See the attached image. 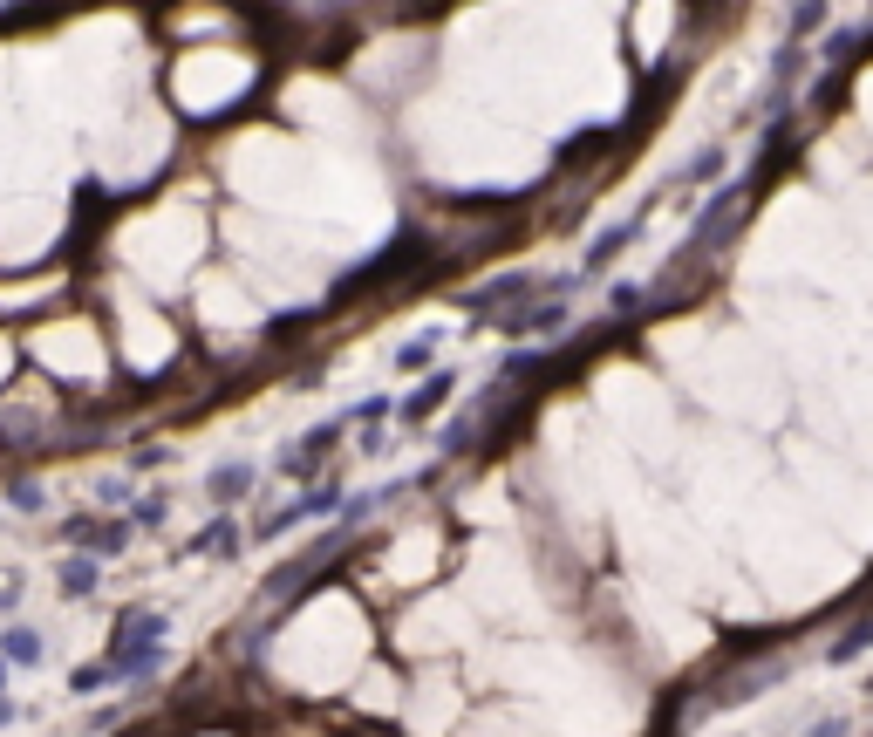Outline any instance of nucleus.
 Segmentation results:
<instances>
[{"label":"nucleus","instance_id":"4","mask_svg":"<svg viewBox=\"0 0 873 737\" xmlns=\"http://www.w3.org/2000/svg\"><path fill=\"white\" fill-rule=\"evenodd\" d=\"M335 444H342V424L307 430L301 444H287V451H280V471H287V478H314V471H321L328 458H335Z\"/></svg>","mask_w":873,"mask_h":737},{"label":"nucleus","instance_id":"15","mask_svg":"<svg viewBox=\"0 0 873 737\" xmlns=\"http://www.w3.org/2000/svg\"><path fill=\"white\" fill-rule=\"evenodd\" d=\"M110 683H116L110 656H103V662H76V676H69V690H76V697H82V690H110Z\"/></svg>","mask_w":873,"mask_h":737},{"label":"nucleus","instance_id":"24","mask_svg":"<svg viewBox=\"0 0 873 737\" xmlns=\"http://www.w3.org/2000/svg\"><path fill=\"white\" fill-rule=\"evenodd\" d=\"M819 21H826V7H798V14H792V28H798V35H812Z\"/></svg>","mask_w":873,"mask_h":737},{"label":"nucleus","instance_id":"14","mask_svg":"<svg viewBox=\"0 0 873 737\" xmlns=\"http://www.w3.org/2000/svg\"><path fill=\"white\" fill-rule=\"evenodd\" d=\"M7 505H14V512H28V519H35V512H48L41 478H14V485H7Z\"/></svg>","mask_w":873,"mask_h":737},{"label":"nucleus","instance_id":"9","mask_svg":"<svg viewBox=\"0 0 873 737\" xmlns=\"http://www.w3.org/2000/svg\"><path fill=\"white\" fill-rule=\"evenodd\" d=\"M55 587H62L69 601H89V594L103 587V560H89V553H69V560L55 567Z\"/></svg>","mask_w":873,"mask_h":737},{"label":"nucleus","instance_id":"16","mask_svg":"<svg viewBox=\"0 0 873 737\" xmlns=\"http://www.w3.org/2000/svg\"><path fill=\"white\" fill-rule=\"evenodd\" d=\"M430 362H437V335H417V342L396 349V369H403V376H410V369H430Z\"/></svg>","mask_w":873,"mask_h":737},{"label":"nucleus","instance_id":"26","mask_svg":"<svg viewBox=\"0 0 873 737\" xmlns=\"http://www.w3.org/2000/svg\"><path fill=\"white\" fill-rule=\"evenodd\" d=\"M812 737H846V724H819V731H812Z\"/></svg>","mask_w":873,"mask_h":737},{"label":"nucleus","instance_id":"21","mask_svg":"<svg viewBox=\"0 0 873 737\" xmlns=\"http://www.w3.org/2000/svg\"><path fill=\"white\" fill-rule=\"evenodd\" d=\"M164 458H171L164 444H144V451H130V465H137V471H157V465H164Z\"/></svg>","mask_w":873,"mask_h":737},{"label":"nucleus","instance_id":"20","mask_svg":"<svg viewBox=\"0 0 873 737\" xmlns=\"http://www.w3.org/2000/svg\"><path fill=\"white\" fill-rule=\"evenodd\" d=\"M839 89H846V76H839V69H833V76L819 82V103H812V110H819V117H826V110H839Z\"/></svg>","mask_w":873,"mask_h":737},{"label":"nucleus","instance_id":"19","mask_svg":"<svg viewBox=\"0 0 873 737\" xmlns=\"http://www.w3.org/2000/svg\"><path fill=\"white\" fill-rule=\"evenodd\" d=\"M608 308L614 314H635V308H642V287H628V280H621V287H608Z\"/></svg>","mask_w":873,"mask_h":737},{"label":"nucleus","instance_id":"5","mask_svg":"<svg viewBox=\"0 0 873 737\" xmlns=\"http://www.w3.org/2000/svg\"><path fill=\"white\" fill-rule=\"evenodd\" d=\"M239 546H246V526H239L232 512H219L212 526H198V533L185 540V553H198V560H232Z\"/></svg>","mask_w":873,"mask_h":737},{"label":"nucleus","instance_id":"7","mask_svg":"<svg viewBox=\"0 0 873 737\" xmlns=\"http://www.w3.org/2000/svg\"><path fill=\"white\" fill-rule=\"evenodd\" d=\"M635 239H642V219H614L608 233H601L594 246H587V260H580V273H608L614 260H621V253L635 246Z\"/></svg>","mask_w":873,"mask_h":737},{"label":"nucleus","instance_id":"18","mask_svg":"<svg viewBox=\"0 0 873 737\" xmlns=\"http://www.w3.org/2000/svg\"><path fill=\"white\" fill-rule=\"evenodd\" d=\"M301 519H321V512H335V505H342V492H335V485H314V492H301Z\"/></svg>","mask_w":873,"mask_h":737},{"label":"nucleus","instance_id":"28","mask_svg":"<svg viewBox=\"0 0 873 737\" xmlns=\"http://www.w3.org/2000/svg\"><path fill=\"white\" fill-rule=\"evenodd\" d=\"M0 683H7V662H0Z\"/></svg>","mask_w":873,"mask_h":737},{"label":"nucleus","instance_id":"2","mask_svg":"<svg viewBox=\"0 0 873 737\" xmlns=\"http://www.w3.org/2000/svg\"><path fill=\"white\" fill-rule=\"evenodd\" d=\"M130 519H103V512H69L62 519V540H69V553H89V560H116L123 546H130Z\"/></svg>","mask_w":873,"mask_h":737},{"label":"nucleus","instance_id":"17","mask_svg":"<svg viewBox=\"0 0 873 737\" xmlns=\"http://www.w3.org/2000/svg\"><path fill=\"white\" fill-rule=\"evenodd\" d=\"M164 512H171V499H164V492H151V499L130 505V526H144V533H151V526H164Z\"/></svg>","mask_w":873,"mask_h":737},{"label":"nucleus","instance_id":"3","mask_svg":"<svg viewBox=\"0 0 873 737\" xmlns=\"http://www.w3.org/2000/svg\"><path fill=\"white\" fill-rule=\"evenodd\" d=\"M498 328H505L512 342H546V335H560V328H567V301H560V294H546V301H532V308L505 314Z\"/></svg>","mask_w":873,"mask_h":737},{"label":"nucleus","instance_id":"12","mask_svg":"<svg viewBox=\"0 0 873 737\" xmlns=\"http://www.w3.org/2000/svg\"><path fill=\"white\" fill-rule=\"evenodd\" d=\"M805 69H812V62H805V48H798V41H785V48L771 55V89H792Z\"/></svg>","mask_w":873,"mask_h":737},{"label":"nucleus","instance_id":"25","mask_svg":"<svg viewBox=\"0 0 873 737\" xmlns=\"http://www.w3.org/2000/svg\"><path fill=\"white\" fill-rule=\"evenodd\" d=\"M355 417H362V424H382V417H389V396H369V403H362Z\"/></svg>","mask_w":873,"mask_h":737},{"label":"nucleus","instance_id":"27","mask_svg":"<svg viewBox=\"0 0 873 737\" xmlns=\"http://www.w3.org/2000/svg\"><path fill=\"white\" fill-rule=\"evenodd\" d=\"M0 724H14V703H7V697H0Z\"/></svg>","mask_w":873,"mask_h":737},{"label":"nucleus","instance_id":"11","mask_svg":"<svg viewBox=\"0 0 873 737\" xmlns=\"http://www.w3.org/2000/svg\"><path fill=\"white\" fill-rule=\"evenodd\" d=\"M723 171H730V151H723V144H710V151H696V157H689L683 185H723Z\"/></svg>","mask_w":873,"mask_h":737},{"label":"nucleus","instance_id":"23","mask_svg":"<svg viewBox=\"0 0 873 737\" xmlns=\"http://www.w3.org/2000/svg\"><path fill=\"white\" fill-rule=\"evenodd\" d=\"M96 499H103V505H130V485H123V478H103V492H96Z\"/></svg>","mask_w":873,"mask_h":737},{"label":"nucleus","instance_id":"13","mask_svg":"<svg viewBox=\"0 0 873 737\" xmlns=\"http://www.w3.org/2000/svg\"><path fill=\"white\" fill-rule=\"evenodd\" d=\"M867 649H873V621H860V628H846L833 649H826V662H860Z\"/></svg>","mask_w":873,"mask_h":737},{"label":"nucleus","instance_id":"6","mask_svg":"<svg viewBox=\"0 0 873 737\" xmlns=\"http://www.w3.org/2000/svg\"><path fill=\"white\" fill-rule=\"evenodd\" d=\"M253 485H260V471L246 465V458H226V465H212V478H205V492H212V505H219V512H232V505L246 499Z\"/></svg>","mask_w":873,"mask_h":737},{"label":"nucleus","instance_id":"10","mask_svg":"<svg viewBox=\"0 0 873 737\" xmlns=\"http://www.w3.org/2000/svg\"><path fill=\"white\" fill-rule=\"evenodd\" d=\"M41 656H48L41 628H0V662L7 669H41Z\"/></svg>","mask_w":873,"mask_h":737},{"label":"nucleus","instance_id":"29","mask_svg":"<svg viewBox=\"0 0 873 737\" xmlns=\"http://www.w3.org/2000/svg\"><path fill=\"white\" fill-rule=\"evenodd\" d=\"M867 737H873V731H867Z\"/></svg>","mask_w":873,"mask_h":737},{"label":"nucleus","instance_id":"8","mask_svg":"<svg viewBox=\"0 0 873 737\" xmlns=\"http://www.w3.org/2000/svg\"><path fill=\"white\" fill-rule=\"evenodd\" d=\"M451 396H457V376H451V369H437V376H430L417 396H403L396 410H403V424H430V417H437V410H444Z\"/></svg>","mask_w":873,"mask_h":737},{"label":"nucleus","instance_id":"22","mask_svg":"<svg viewBox=\"0 0 873 737\" xmlns=\"http://www.w3.org/2000/svg\"><path fill=\"white\" fill-rule=\"evenodd\" d=\"M355 451H362V458H382V451H389V437H382V430H362V437H355Z\"/></svg>","mask_w":873,"mask_h":737},{"label":"nucleus","instance_id":"1","mask_svg":"<svg viewBox=\"0 0 873 737\" xmlns=\"http://www.w3.org/2000/svg\"><path fill=\"white\" fill-rule=\"evenodd\" d=\"M164 608H123L116 615V635H110V669L116 683H151L164 669Z\"/></svg>","mask_w":873,"mask_h":737}]
</instances>
